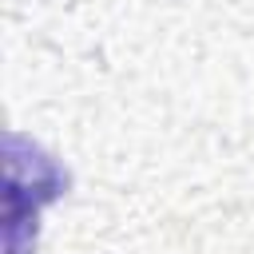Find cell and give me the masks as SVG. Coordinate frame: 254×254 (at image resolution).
Returning <instances> with one entry per match:
<instances>
[]
</instances>
